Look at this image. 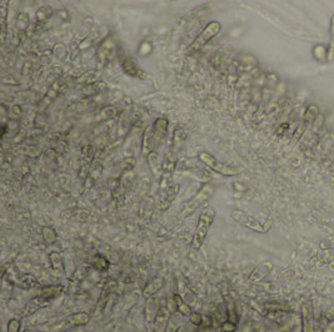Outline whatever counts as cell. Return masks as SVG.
Wrapping results in <instances>:
<instances>
[{
    "label": "cell",
    "mask_w": 334,
    "mask_h": 332,
    "mask_svg": "<svg viewBox=\"0 0 334 332\" xmlns=\"http://www.w3.org/2000/svg\"><path fill=\"white\" fill-rule=\"evenodd\" d=\"M215 210L212 206H207L202 210L199 219H198L197 227H195L194 235L192 240V248L193 250L198 251L202 249L203 244L206 241L207 236L209 234V230L213 226L214 220H215Z\"/></svg>",
    "instance_id": "1"
},
{
    "label": "cell",
    "mask_w": 334,
    "mask_h": 332,
    "mask_svg": "<svg viewBox=\"0 0 334 332\" xmlns=\"http://www.w3.org/2000/svg\"><path fill=\"white\" fill-rule=\"evenodd\" d=\"M214 193H215V186L213 184H204L192 199L185 202V205H184V207L178 215L179 220H185L186 218L193 215L200 206H203L211 199L212 196L214 195Z\"/></svg>",
    "instance_id": "2"
},
{
    "label": "cell",
    "mask_w": 334,
    "mask_h": 332,
    "mask_svg": "<svg viewBox=\"0 0 334 332\" xmlns=\"http://www.w3.org/2000/svg\"><path fill=\"white\" fill-rule=\"evenodd\" d=\"M91 321V315L88 312H77L73 313V315L65 316L64 319L59 320L55 324L50 325L49 329L47 330V332H69L73 331L75 329H79V327L85 326L88 325Z\"/></svg>",
    "instance_id": "3"
},
{
    "label": "cell",
    "mask_w": 334,
    "mask_h": 332,
    "mask_svg": "<svg viewBox=\"0 0 334 332\" xmlns=\"http://www.w3.org/2000/svg\"><path fill=\"white\" fill-rule=\"evenodd\" d=\"M220 31H222V24H220L219 22L214 20V22H211L209 24H207V27L200 31L199 35H198L197 38L192 41V44H190L189 47H188L186 54L188 55L197 54L198 52H200L203 48L206 47L209 41L213 40Z\"/></svg>",
    "instance_id": "4"
},
{
    "label": "cell",
    "mask_w": 334,
    "mask_h": 332,
    "mask_svg": "<svg viewBox=\"0 0 334 332\" xmlns=\"http://www.w3.org/2000/svg\"><path fill=\"white\" fill-rule=\"evenodd\" d=\"M230 218L233 219L236 222L241 223L242 226L246 227V229H250L253 230V231L259 232V234H268L269 230L272 229V221L269 220V219L266 223H262L259 220L253 218L252 215L244 213V211L238 209L233 210V211L230 213Z\"/></svg>",
    "instance_id": "5"
},
{
    "label": "cell",
    "mask_w": 334,
    "mask_h": 332,
    "mask_svg": "<svg viewBox=\"0 0 334 332\" xmlns=\"http://www.w3.org/2000/svg\"><path fill=\"white\" fill-rule=\"evenodd\" d=\"M198 159H199L204 165L208 166L209 169L218 172V174L223 175V176H237V175H239L242 172L241 167H236V166H230L224 163H220L219 160H216L215 156L207 153V151H202V153L198 155Z\"/></svg>",
    "instance_id": "6"
},
{
    "label": "cell",
    "mask_w": 334,
    "mask_h": 332,
    "mask_svg": "<svg viewBox=\"0 0 334 332\" xmlns=\"http://www.w3.org/2000/svg\"><path fill=\"white\" fill-rule=\"evenodd\" d=\"M118 54V48H117V44H115L114 39L112 36H107L104 40L101 41L100 45H99L98 49V59L103 65H107L110 61H113V59L115 57V55Z\"/></svg>",
    "instance_id": "7"
},
{
    "label": "cell",
    "mask_w": 334,
    "mask_h": 332,
    "mask_svg": "<svg viewBox=\"0 0 334 332\" xmlns=\"http://www.w3.org/2000/svg\"><path fill=\"white\" fill-rule=\"evenodd\" d=\"M121 70L125 75L130 78H135V79H140V80H145L148 79V74L145 73L139 65H138L137 60L132 56H125L121 57Z\"/></svg>",
    "instance_id": "8"
},
{
    "label": "cell",
    "mask_w": 334,
    "mask_h": 332,
    "mask_svg": "<svg viewBox=\"0 0 334 332\" xmlns=\"http://www.w3.org/2000/svg\"><path fill=\"white\" fill-rule=\"evenodd\" d=\"M9 275H10L11 280H13L14 285L19 287L22 290H31L34 287H38L39 281L31 274H11L10 269L8 270Z\"/></svg>",
    "instance_id": "9"
},
{
    "label": "cell",
    "mask_w": 334,
    "mask_h": 332,
    "mask_svg": "<svg viewBox=\"0 0 334 332\" xmlns=\"http://www.w3.org/2000/svg\"><path fill=\"white\" fill-rule=\"evenodd\" d=\"M152 128V135H153L154 145H159L163 140L165 139L168 134V129H169V120L165 117H159L153 123Z\"/></svg>",
    "instance_id": "10"
},
{
    "label": "cell",
    "mask_w": 334,
    "mask_h": 332,
    "mask_svg": "<svg viewBox=\"0 0 334 332\" xmlns=\"http://www.w3.org/2000/svg\"><path fill=\"white\" fill-rule=\"evenodd\" d=\"M64 291L63 285H45L40 286V292H39L36 296H39V299L43 300L48 306L50 305V303H53L57 297L61 296Z\"/></svg>",
    "instance_id": "11"
},
{
    "label": "cell",
    "mask_w": 334,
    "mask_h": 332,
    "mask_svg": "<svg viewBox=\"0 0 334 332\" xmlns=\"http://www.w3.org/2000/svg\"><path fill=\"white\" fill-rule=\"evenodd\" d=\"M162 305L159 304V300L155 296L151 297V299L145 300L144 306V319L145 324L152 325L153 326L154 321H155L156 316H158L159 310H160Z\"/></svg>",
    "instance_id": "12"
},
{
    "label": "cell",
    "mask_w": 334,
    "mask_h": 332,
    "mask_svg": "<svg viewBox=\"0 0 334 332\" xmlns=\"http://www.w3.org/2000/svg\"><path fill=\"white\" fill-rule=\"evenodd\" d=\"M115 289H117V282L114 280H109L105 286L103 287V291H101L100 297L98 300V304H96L95 311L98 313H101L104 311V308L107 307V305L109 304L110 299H112L113 294H114Z\"/></svg>",
    "instance_id": "13"
},
{
    "label": "cell",
    "mask_w": 334,
    "mask_h": 332,
    "mask_svg": "<svg viewBox=\"0 0 334 332\" xmlns=\"http://www.w3.org/2000/svg\"><path fill=\"white\" fill-rule=\"evenodd\" d=\"M302 322H303V332H314L315 319L312 304H304L302 307Z\"/></svg>",
    "instance_id": "14"
},
{
    "label": "cell",
    "mask_w": 334,
    "mask_h": 332,
    "mask_svg": "<svg viewBox=\"0 0 334 332\" xmlns=\"http://www.w3.org/2000/svg\"><path fill=\"white\" fill-rule=\"evenodd\" d=\"M49 261H50V269H52V274L54 277L61 278L65 276V265H64L63 257L59 252L57 251H53L49 255Z\"/></svg>",
    "instance_id": "15"
},
{
    "label": "cell",
    "mask_w": 334,
    "mask_h": 332,
    "mask_svg": "<svg viewBox=\"0 0 334 332\" xmlns=\"http://www.w3.org/2000/svg\"><path fill=\"white\" fill-rule=\"evenodd\" d=\"M172 312L168 308L167 304L162 305L160 310H159L158 316H156L155 321H154V332H167L168 331V324H169V319Z\"/></svg>",
    "instance_id": "16"
},
{
    "label": "cell",
    "mask_w": 334,
    "mask_h": 332,
    "mask_svg": "<svg viewBox=\"0 0 334 332\" xmlns=\"http://www.w3.org/2000/svg\"><path fill=\"white\" fill-rule=\"evenodd\" d=\"M164 283H165L164 276H155V277H153L148 283H147V285H145L144 289H143V291H142L143 297L147 300V299H151V297L155 296V295L159 292V290L162 289L163 286H164Z\"/></svg>",
    "instance_id": "17"
},
{
    "label": "cell",
    "mask_w": 334,
    "mask_h": 332,
    "mask_svg": "<svg viewBox=\"0 0 334 332\" xmlns=\"http://www.w3.org/2000/svg\"><path fill=\"white\" fill-rule=\"evenodd\" d=\"M177 287H178V294L181 295L182 299L185 301L188 305L194 306L198 301L197 294L190 289L189 286L186 285V282L182 278H177Z\"/></svg>",
    "instance_id": "18"
},
{
    "label": "cell",
    "mask_w": 334,
    "mask_h": 332,
    "mask_svg": "<svg viewBox=\"0 0 334 332\" xmlns=\"http://www.w3.org/2000/svg\"><path fill=\"white\" fill-rule=\"evenodd\" d=\"M179 190H181V185L179 184H172L167 188L165 193L163 194V197L160 200V205H159V209L162 211H165V210L169 209V206L172 205V202L174 201V199L178 195Z\"/></svg>",
    "instance_id": "19"
},
{
    "label": "cell",
    "mask_w": 334,
    "mask_h": 332,
    "mask_svg": "<svg viewBox=\"0 0 334 332\" xmlns=\"http://www.w3.org/2000/svg\"><path fill=\"white\" fill-rule=\"evenodd\" d=\"M14 285L13 280H11L10 275L6 270H3V274H1V289H0V299L3 301H8L11 299L14 291Z\"/></svg>",
    "instance_id": "20"
},
{
    "label": "cell",
    "mask_w": 334,
    "mask_h": 332,
    "mask_svg": "<svg viewBox=\"0 0 334 332\" xmlns=\"http://www.w3.org/2000/svg\"><path fill=\"white\" fill-rule=\"evenodd\" d=\"M89 265L93 269H95L96 271H99V273H107L108 270L110 269L109 260L103 253H94V255H91V259H89Z\"/></svg>",
    "instance_id": "21"
},
{
    "label": "cell",
    "mask_w": 334,
    "mask_h": 332,
    "mask_svg": "<svg viewBox=\"0 0 334 332\" xmlns=\"http://www.w3.org/2000/svg\"><path fill=\"white\" fill-rule=\"evenodd\" d=\"M154 147L155 145H154L153 135H152V128L147 126L142 137V154L144 156H148L152 151H154Z\"/></svg>",
    "instance_id": "22"
},
{
    "label": "cell",
    "mask_w": 334,
    "mask_h": 332,
    "mask_svg": "<svg viewBox=\"0 0 334 332\" xmlns=\"http://www.w3.org/2000/svg\"><path fill=\"white\" fill-rule=\"evenodd\" d=\"M172 300H173V303H174V305H176L177 312H179L181 315H183L184 317H186V319H189L190 315H192V312H193L192 306L188 305V304H186L185 301L182 299V296L178 294V292L173 294Z\"/></svg>",
    "instance_id": "23"
},
{
    "label": "cell",
    "mask_w": 334,
    "mask_h": 332,
    "mask_svg": "<svg viewBox=\"0 0 334 332\" xmlns=\"http://www.w3.org/2000/svg\"><path fill=\"white\" fill-rule=\"evenodd\" d=\"M224 303H225V319H227L228 321L238 325L241 317H239V313L238 311H237V306L236 304H234V301L227 296L224 297Z\"/></svg>",
    "instance_id": "24"
},
{
    "label": "cell",
    "mask_w": 334,
    "mask_h": 332,
    "mask_svg": "<svg viewBox=\"0 0 334 332\" xmlns=\"http://www.w3.org/2000/svg\"><path fill=\"white\" fill-rule=\"evenodd\" d=\"M272 269H273V266H272L269 262H264V264L258 266L257 269L253 271L252 275H250L249 277V281H252V282H259V281L263 280V278L271 273Z\"/></svg>",
    "instance_id": "25"
},
{
    "label": "cell",
    "mask_w": 334,
    "mask_h": 332,
    "mask_svg": "<svg viewBox=\"0 0 334 332\" xmlns=\"http://www.w3.org/2000/svg\"><path fill=\"white\" fill-rule=\"evenodd\" d=\"M185 320L186 317H184L183 315H181L179 312H174L170 315L169 324H168V331L167 332H178L179 330L183 326H185Z\"/></svg>",
    "instance_id": "26"
},
{
    "label": "cell",
    "mask_w": 334,
    "mask_h": 332,
    "mask_svg": "<svg viewBox=\"0 0 334 332\" xmlns=\"http://www.w3.org/2000/svg\"><path fill=\"white\" fill-rule=\"evenodd\" d=\"M53 9L49 5H43L36 10L35 13V23L39 25H43L52 18Z\"/></svg>",
    "instance_id": "27"
},
{
    "label": "cell",
    "mask_w": 334,
    "mask_h": 332,
    "mask_svg": "<svg viewBox=\"0 0 334 332\" xmlns=\"http://www.w3.org/2000/svg\"><path fill=\"white\" fill-rule=\"evenodd\" d=\"M186 139V130L184 126L178 125L174 129V134H173V150H177L183 145V142Z\"/></svg>",
    "instance_id": "28"
},
{
    "label": "cell",
    "mask_w": 334,
    "mask_h": 332,
    "mask_svg": "<svg viewBox=\"0 0 334 332\" xmlns=\"http://www.w3.org/2000/svg\"><path fill=\"white\" fill-rule=\"evenodd\" d=\"M99 82V74L98 71H87L75 80V84L84 85V86H89V85L94 84V83Z\"/></svg>",
    "instance_id": "29"
},
{
    "label": "cell",
    "mask_w": 334,
    "mask_h": 332,
    "mask_svg": "<svg viewBox=\"0 0 334 332\" xmlns=\"http://www.w3.org/2000/svg\"><path fill=\"white\" fill-rule=\"evenodd\" d=\"M263 311L266 315L271 312H290L292 307L287 304H279V303H267L263 305Z\"/></svg>",
    "instance_id": "30"
},
{
    "label": "cell",
    "mask_w": 334,
    "mask_h": 332,
    "mask_svg": "<svg viewBox=\"0 0 334 332\" xmlns=\"http://www.w3.org/2000/svg\"><path fill=\"white\" fill-rule=\"evenodd\" d=\"M148 161L149 166H151V170L153 171L154 175H158L160 174V171H163V163H160V158H159L156 151H152V153L149 154Z\"/></svg>",
    "instance_id": "31"
},
{
    "label": "cell",
    "mask_w": 334,
    "mask_h": 332,
    "mask_svg": "<svg viewBox=\"0 0 334 332\" xmlns=\"http://www.w3.org/2000/svg\"><path fill=\"white\" fill-rule=\"evenodd\" d=\"M41 236H43V240L48 245H53V244L57 243L58 240L57 231L52 226H43L41 227Z\"/></svg>",
    "instance_id": "32"
},
{
    "label": "cell",
    "mask_w": 334,
    "mask_h": 332,
    "mask_svg": "<svg viewBox=\"0 0 334 332\" xmlns=\"http://www.w3.org/2000/svg\"><path fill=\"white\" fill-rule=\"evenodd\" d=\"M0 18H1V43H5L6 24H8V4L6 1L1 3L0 6Z\"/></svg>",
    "instance_id": "33"
},
{
    "label": "cell",
    "mask_w": 334,
    "mask_h": 332,
    "mask_svg": "<svg viewBox=\"0 0 334 332\" xmlns=\"http://www.w3.org/2000/svg\"><path fill=\"white\" fill-rule=\"evenodd\" d=\"M318 115H319V108H318L315 104H312V105H309V107L305 109V112H304L303 116L304 123L310 125V124L314 123L315 119L318 117Z\"/></svg>",
    "instance_id": "34"
},
{
    "label": "cell",
    "mask_w": 334,
    "mask_h": 332,
    "mask_svg": "<svg viewBox=\"0 0 334 332\" xmlns=\"http://www.w3.org/2000/svg\"><path fill=\"white\" fill-rule=\"evenodd\" d=\"M118 109L113 105H108V107H104L103 109L100 110L99 112V119L100 121H105V120H110L114 119V117L118 116Z\"/></svg>",
    "instance_id": "35"
},
{
    "label": "cell",
    "mask_w": 334,
    "mask_h": 332,
    "mask_svg": "<svg viewBox=\"0 0 334 332\" xmlns=\"http://www.w3.org/2000/svg\"><path fill=\"white\" fill-rule=\"evenodd\" d=\"M108 89V85L107 83L104 82H96L94 83V84L89 85V86H85V89L83 90L87 95H94V94H100V91H103V90H107Z\"/></svg>",
    "instance_id": "36"
},
{
    "label": "cell",
    "mask_w": 334,
    "mask_h": 332,
    "mask_svg": "<svg viewBox=\"0 0 334 332\" xmlns=\"http://www.w3.org/2000/svg\"><path fill=\"white\" fill-rule=\"evenodd\" d=\"M113 199L118 207H121L124 205V188L121 183H119L113 189Z\"/></svg>",
    "instance_id": "37"
},
{
    "label": "cell",
    "mask_w": 334,
    "mask_h": 332,
    "mask_svg": "<svg viewBox=\"0 0 334 332\" xmlns=\"http://www.w3.org/2000/svg\"><path fill=\"white\" fill-rule=\"evenodd\" d=\"M30 27V19L27 13H20L17 20V28L20 31H25L28 28Z\"/></svg>",
    "instance_id": "38"
},
{
    "label": "cell",
    "mask_w": 334,
    "mask_h": 332,
    "mask_svg": "<svg viewBox=\"0 0 334 332\" xmlns=\"http://www.w3.org/2000/svg\"><path fill=\"white\" fill-rule=\"evenodd\" d=\"M82 153H83V156H84L85 160L88 161V163H91V161H93L94 156H95V146H94L91 142H89V144H85L82 149Z\"/></svg>",
    "instance_id": "39"
},
{
    "label": "cell",
    "mask_w": 334,
    "mask_h": 332,
    "mask_svg": "<svg viewBox=\"0 0 334 332\" xmlns=\"http://www.w3.org/2000/svg\"><path fill=\"white\" fill-rule=\"evenodd\" d=\"M22 326V317H14V319L9 320L8 325H6V332H20Z\"/></svg>",
    "instance_id": "40"
},
{
    "label": "cell",
    "mask_w": 334,
    "mask_h": 332,
    "mask_svg": "<svg viewBox=\"0 0 334 332\" xmlns=\"http://www.w3.org/2000/svg\"><path fill=\"white\" fill-rule=\"evenodd\" d=\"M65 89V85L59 84V83H54V84L50 86L49 91H48V98L55 99L59 94L63 93V90Z\"/></svg>",
    "instance_id": "41"
},
{
    "label": "cell",
    "mask_w": 334,
    "mask_h": 332,
    "mask_svg": "<svg viewBox=\"0 0 334 332\" xmlns=\"http://www.w3.org/2000/svg\"><path fill=\"white\" fill-rule=\"evenodd\" d=\"M331 45H329L328 50V60L334 59V17L332 18V25H331Z\"/></svg>",
    "instance_id": "42"
},
{
    "label": "cell",
    "mask_w": 334,
    "mask_h": 332,
    "mask_svg": "<svg viewBox=\"0 0 334 332\" xmlns=\"http://www.w3.org/2000/svg\"><path fill=\"white\" fill-rule=\"evenodd\" d=\"M203 315L200 312H198V311H193L192 315H190V317L188 320H189V322H192L193 325H195V326L198 327H202L203 325Z\"/></svg>",
    "instance_id": "43"
},
{
    "label": "cell",
    "mask_w": 334,
    "mask_h": 332,
    "mask_svg": "<svg viewBox=\"0 0 334 332\" xmlns=\"http://www.w3.org/2000/svg\"><path fill=\"white\" fill-rule=\"evenodd\" d=\"M219 327H220V331H222V332H237V330H238V325L228 321V320L223 321L222 325H220Z\"/></svg>",
    "instance_id": "44"
},
{
    "label": "cell",
    "mask_w": 334,
    "mask_h": 332,
    "mask_svg": "<svg viewBox=\"0 0 334 332\" xmlns=\"http://www.w3.org/2000/svg\"><path fill=\"white\" fill-rule=\"evenodd\" d=\"M152 50H153V47H152V43H149V41H143L139 45V54H142L143 56H147V55L151 54Z\"/></svg>",
    "instance_id": "45"
},
{
    "label": "cell",
    "mask_w": 334,
    "mask_h": 332,
    "mask_svg": "<svg viewBox=\"0 0 334 332\" xmlns=\"http://www.w3.org/2000/svg\"><path fill=\"white\" fill-rule=\"evenodd\" d=\"M23 151L25 153V155L29 156H39L40 155V150L35 146H27L23 147Z\"/></svg>",
    "instance_id": "46"
},
{
    "label": "cell",
    "mask_w": 334,
    "mask_h": 332,
    "mask_svg": "<svg viewBox=\"0 0 334 332\" xmlns=\"http://www.w3.org/2000/svg\"><path fill=\"white\" fill-rule=\"evenodd\" d=\"M289 332H303V322H302V316L297 319L296 324L292 326V329L289 330Z\"/></svg>",
    "instance_id": "47"
},
{
    "label": "cell",
    "mask_w": 334,
    "mask_h": 332,
    "mask_svg": "<svg viewBox=\"0 0 334 332\" xmlns=\"http://www.w3.org/2000/svg\"><path fill=\"white\" fill-rule=\"evenodd\" d=\"M199 329L200 327L195 326V325H193L192 322H186L185 326H184L183 332H199Z\"/></svg>",
    "instance_id": "48"
},
{
    "label": "cell",
    "mask_w": 334,
    "mask_h": 332,
    "mask_svg": "<svg viewBox=\"0 0 334 332\" xmlns=\"http://www.w3.org/2000/svg\"><path fill=\"white\" fill-rule=\"evenodd\" d=\"M287 129H288V124H284V125H283V126H280V128L277 130V135H282V131H283V133H284V131L287 130Z\"/></svg>",
    "instance_id": "49"
},
{
    "label": "cell",
    "mask_w": 334,
    "mask_h": 332,
    "mask_svg": "<svg viewBox=\"0 0 334 332\" xmlns=\"http://www.w3.org/2000/svg\"><path fill=\"white\" fill-rule=\"evenodd\" d=\"M23 332H35V331H34V330H31V329H25Z\"/></svg>",
    "instance_id": "50"
}]
</instances>
